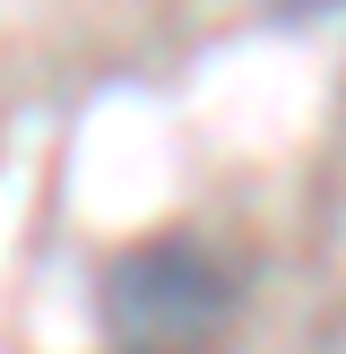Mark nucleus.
Listing matches in <instances>:
<instances>
[{
    "label": "nucleus",
    "instance_id": "1",
    "mask_svg": "<svg viewBox=\"0 0 346 354\" xmlns=\"http://www.w3.org/2000/svg\"><path fill=\"white\" fill-rule=\"evenodd\" d=\"M95 303H104V328L130 354H173L234 311V268L190 234H156V242H130L104 268Z\"/></svg>",
    "mask_w": 346,
    "mask_h": 354
},
{
    "label": "nucleus",
    "instance_id": "2",
    "mask_svg": "<svg viewBox=\"0 0 346 354\" xmlns=\"http://www.w3.org/2000/svg\"><path fill=\"white\" fill-rule=\"evenodd\" d=\"M277 9H294V17H303V9H346V0H277Z\"/></svg>",
    "mask_w": 346,
    "mask_h": 354
}]
</instances>
